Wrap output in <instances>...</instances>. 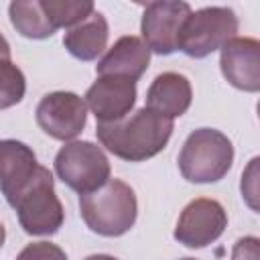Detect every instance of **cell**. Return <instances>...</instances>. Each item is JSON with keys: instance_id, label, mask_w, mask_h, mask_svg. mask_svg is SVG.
I'll list each match as a JSON object with an SVG mask.
<instances>
[{"instance_id": "9a60e30c", "label": "cell", "mask_w": 260, "mask_h": 260, "mask_svg": "<svg viewBox=\"0 0 260 260\" xmlns=\"http://www.w3.org/2000/svg\"><path fill=\"white\" fill-rule=\"evenodd\" d=\"M108 35H110V28H108L106 16L93 10L83 22L67 28L63 37V45L75 59L93 61L104 53L108 45Z\"/></svg>"}, {"instance_id": "ffe728a7", "label": "cell", "mask_w": 260, "mask_h": 260, "mask_svg": "<svg viewBox=\"0 0 260 260\" xmlns=\"http://www.w3.org/2000/svg\"><path fill=\"white\" fill-rule=\"evenodd\" d=\"M230 260H260V240L256 236L240 238L232 248Z\"/></svg>"}, {"instance_id": "e0dca14e", "label": "cell", "mask_w": 260, "mask_h": 260, "mask_svg": "<svg viewBox=\"0 0 260 260\" xmlns=\"http://www.w3.org/2000/svg\"><path fill=\"white\" fill-rule=\"evenodd\" d=\"M26 91L24 73L12 63L10 45L0 32V110L12 108L22 102Z\"/></svg>"}, {"instance_id": "277c9868", "label": "cell", "mask_w": 260, "mask_h": 260, "mask_svg": "<svg viewBox=\"0 0 260 260\" xmlns=\"http://www.w3.org/2000/svg\"><path fill=\"white\" fill-rule=\"evenodd\" d=\"M12 207L18 213L20 228L30 236H53L65 219L63 205L55 193L53 175L43 165Z\"/></svg>"}, {"instance_id": "d6986e66", "label": "cell", "mask_w": 260, "mask_h": 260, "mask_svg": "<svg viewBox=\"0 0 260 260\" xmlns=\"http://www.w3.org/2000/svg\"><path fill=\"white\" fill-rule=\"evenodd\" d=\"M16 260H67L65 252L51 242H32L20 250Z\"/></svg>"}, {"instance_id": "52a82bcc", "label": "cell", "mask_w": 260, "mask_h": 260, "mask_svg": "<svg viewBox=\"0 0 260 260\" xmlns=\"http://www.w3.org/2000/svg\"><path fill=\"white\" fill-rule=\"evenodd\" d=\"M189 14L191 6L187 2H148L144 6L140 22L142 41L148 51L156 55H171L179 51V32Z\"/></svg>"}, {"instance_id": "30bf717a", "label": "cell", "mask_w": 260, "mask_h": 260, "mask_svg": "<svg viewBox=\"0 0 260 260\" xmlns=\"http://www.w3.org/2000/svg\"><path fill=\"white\" fill-rule=\"evenodd\" d=\"M85 106L98 124H112L126 118L136 104V81L124 77H98L85 91Z\"/></svg>"}, {"instance_id": "ac0fdd59", "label": "cell", "mask_w": 260, "mask_h": 260, "mask_svg": "<svg viewBox=\"0 0 260 260\" xmlns=\"http://www.w3.org/2000/svg\"><path fill=\"white\" fill-rule=\"evenodd\" d=\"M41 4L55 28H71L95 10L91 0H41Z\"/></svg>"}, {"instance_id": "6da1fadb", "label": "cell", "mask_w": 260, "mask_h": 260, "mask_svg": "<svg viewBox=\"0 0 260 260\" xmlns=\"http://www.w3.org/2000/svg\"><path fill=\"white\" fill-rule=\"evenodd\" d=\"M100 144L114 156L128 162H142L156 156L173 134V120L146 106L112 124H98Z\"/></svg>"}, {"instance_id": "7c38bea8", "label": "cell", "mask_w": 260, "mask_h": 260, "mask_svg": "<svg viewBox=\"0 0 260 260\" xmlns=\"http://www.w3.org/2000/svg\"><path fill=\"white\" fill-rule=\"evenodd\" d=\"M35 150L20 140H0V191L12 205L39 171Z\"/></svg>"}, {"instance_id": "7402d4cb", "label": "cell", "mask_w": 260, "mask_h": 260, "mask_svg": "<svg viewBox=\"0 0 260 260\" xmlns=\"http://www.w3.org/2000/svg\"><path fill=\"white\" fill-rule=\"evenodd\" d=\"M4 240H6V230H4V225L0 223V248H2V244H4Z\"/></svg>"}, {"instance_id": "4fadbf2b", "label": "cell", "mask_w": 260, "mask_h": 260, "mask_svg": "<svg viewBox=\"0 0 260 260\" xmlns=\"http://www.w3.org/2000/svg\"><path fill=\"white\" fill-rule=\"evenodd\" d=\"M150 63V51L140 37L126 35L120 37L106 55L98 61L95 73L100 77H124L130 81H138Z\"/></svg>"}, {"instance_id": "44dd1931", "label": "cell", "mask_w": 260, "mask_h": 260, "mask_svg": "<svg viewBox=\"0 0 260 260\" xmlns=\"http://www.w3.org/2000/svg\"><path fill=\"white\" fill-rule=\"evenodd\" d=\"M85 260H118V258H114V256H110V254H91V256H87Z\"/></svg>"}, {"instance_id": "7a4b0ae2", "label": "cell", "mask_w": 260, "mask_h": 260, "mask_svg": "<svg viewBox=\"0 0 260 260\" xmlns=\"http://www.w3.org/2000/svg\"><path fill=\"white\" fill-rule=\"evenodd\" d=\"M79 211L93 234L118 238L136 223L138 201L130 185L110 179L100 189L79 195Z\"/></svg>"}, {"instance_id": "5bb4252c", "label": "cell", "mask_w": 260, "mask_h": 260, "mask_svg": "<svg viewBox=\"0 0 260 260\" xmlns=\"http://www.w3.org/2000/svg\"><path fill=\"white\" fill-rule=\"evenodd\" d=\"M193 100L189 79L177 71H165L154 77L146 91V108L173 120L183 116Z\"/></svg>"}, {"instance_id": "2e32d148", "label": "cell", "mask_w": 260, "mask_h": 260, "mask_svg": "<svg viewBox=\"0 0 260 260\" xmlns=\"http://www.w3.org/2000/svg\"><path fill=\"white\" fill-rule=\"evenodd\" d=\"M8 16L16 32L26 39H49L57 30L45 14L41 0H14L8 6Z\"/></svg>"}, {"instance_id": "3957f363", "label": "cell", "mask_w": 260, "mask_h": 260, "mask_svg": "<svg viewBox=\"0 0 260 260\" xmlns=\"http://www.w3.org/2000/svg\"><path fill=\"white\" fill-rule=\"evenodd\" d=\"M232 162L234 146L215 128L193 130L179 152V171L189 183H215L228 175Z\"/></svg>"}, {"instance_id": "8992f818", "label": "cell", "mask_w": 260, "mask_h": 260, "mask_svg": "<svg viewBox=\"0 0 260 260\" xmlns=\"http://www.w3.org/2000/svg\"><path fill=\"white\" fill-rule=\"evenodd\" d=\"M55 173L69 189L85 195L110 181V160L102 146L89 140H71L59 148Z\"/></svg>"}, {"instance_id": "ba28073f", "label": "cell", "mask_w": 260, "mask_h": 260, "mask_svg": "<svg viewBox=\"0 0 260 260\" xmlns=\"http://www.w3.org/2000/svg\"><path fill=\"white\" fill-rule=\"evenodd\" d=\"M39 128L55 140H73L87 122V106L73 91H51L41 98L37 110Z\"/></svg>"}, {"instance_id": "8fae6325", "label": "cell", "mask_w": 260, "mask_h": 260, "mask_svg": "<svg viewBox=\"0 0 260 260\" xmlns=\"http://www.w3.org/2000/svg\"><path fill=\"white\" fill-rule=\"evenodd\" d=\"M219 51L223 77L234 87L256 93L260 89V43L252 37H234Z\"/></svg>"}, {"instance_id": "603a6c76", "label": "cell", "mask_w": 260, "mask_h": 260, "mask_svg": "<svg viewBox=\"0 0 260 260\" xmlns=\"http://www.w3.org/2000/svg\"><path fill=\"white\" fill-rule=\"evenodd\" d=\"M181 260H195V258H181Z\"/></svg>"}, {"instance_id": "9c48e42d", "label": "cell", "mask_w": 260, "mask_h": 260, "mask_svg": "<svg viewBox=\"0 0 260 260\" xmlns=\"http://www.w3.org/2000/svg\"><path fill=\"white\" fill-rule=\"evenodd\" d=\"M228 228V213L215 199L199 197L185 205L177 219L175 240L187 248H205L213 244Z\"/></svg>"}, {"instance_id": "5b68a950", "label": "cell", "mask_w": 260, "mask_h": 260, "mask_svg": "<svg viewBox=\"0 0 260 260\" xmlns=\"http://www.w3.org/2000/svg\"><path fill=\"white\" fill-rule=\"evenodd\" d=\"M238 32V16L228 6H205L191 10L179 32V51L187 57L203 59Z\"/></svg>"}]
</instances>
